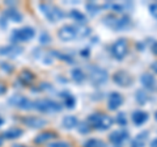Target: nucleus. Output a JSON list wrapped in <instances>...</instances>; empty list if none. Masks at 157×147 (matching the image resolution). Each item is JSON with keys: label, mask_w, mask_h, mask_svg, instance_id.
<instances>
[{"label": "nucleus", "mask_w": 157, "mask_h": 147, "mask_svg": "<svg viewBox=\"0 0 157 147\" xmlns=\"http://www.w3.org/2000/svg\"><path fill=\"white\" fill-rule=\"evenodd\" d=\"M107 72L101 67H92L89 71V80L93 85H102L107 80Z\"/></svg>", "instance_id": "0eeeda50"}, {"label": "nucleus", "mask_w": 157, "mask_h": 147, "mask_svg": "<svg viewBox=\"0 0 157 147\" xmlns=\"http://www.w3.org/2000/svg\"><path fill=\"white\" fill-rule=\"evenodd\" d=\"M84 147H105V143L102 142L101 139H96V138H92V139H88Z\"/></svg>", "instance_id": "bb28decb"}, {"label": "nucleus", "mask_w": 157, "mask_h": 147, "mask_svg": "<svg viewBox=\"0 0 157 147\" xmlns=\"http://www.w3.org/2000/svg\"><path fill=\"white\" fill-rule=\"evenodd\" d=\"M39 8H41V11L43 12V14H45V17L52 24L62 20L63 16H64V13H63L60 9L58 7H55L54 4H50V3H41L39 4Z\"/></svg>", "instance_id": "20e7f679"}, {"label": "nucleus", "mask_w": 157, "mask_h": 147, "mask_svg": "<svg viewBox=\"0 0 157 147\" xmlns=\"http://www.w3.org/2000/svg\"><path fill=\"white\" fill-rule=\"evenodd\" d=\"M132 122H134L135 125L140 126L147 122V120H148V113L144 110H135L134 113H132Z\"/></svg>", "instance_id": "4468645a"}, {"label": "nucleus", "mask_w": 157, "mask_h": 147, "mask_svg": "<svg viewBox=\"0 0 157 147\" xmlns=\"http://www.w3.org/2000/svg\"><path fill=\"white\" fill-rule=\"evenodd\" d=\"M8 101H9V104H11L12 106L18 108V109H22V110H30V109H33V102L29 99H26L25 96L13 95Z\"/></svg>", "instance_id": "6e6552de"}, {"label": "nucleus", "mask_w": 157, "mask_h": 147, "mask_svg": "<svg viewBox=\"0 0 157 147\" xmlns=\"http://www.w3.org/2000/svg\"><path fill=\"white\" fill-rule=\"evenodd\" d=\"M0 67H2L3 70H7V71H11V70H12V67L8 66V63H3V62L0 63Z\"/></svg>", "instance_id": "c9c22d12"}, {"label": "nucleus", "mask_w": 157, "mask_h": 147, "mask_svg": "<svg viewBox=\"0 0 157 147\" xmlns=\"http://www.w3.org/2000/svg\"><path fill=\"white\" fill-rule=\"evenodd\" d=\"M152 50H153V53L157 55V42L153 41V43H152Z\"/></svg>", "instance_id": "4c0bfd02"}, {"label": "nucleus", "mask_w": 157, "mask_h": 147, "mask_svg": "<svg viewBox=\"0 0 157 147\" xmlns=\"http://www.w3.org/2000/svg\"><path fill=\"white\" fill-rule=\"evenodd\" d=\"M113 80L121 87H128L132 83V76L126 71H117L113 76Z\"/></svg>", "instance_id": "9d476101"}, {"label": "nucleus", "mask_w": 157, "mask_h": 147, "mask_svg": "<svg viewBox=\"0 0 157 147\" xmlns=\"http://www.w3.org/2000/svg\"><path fill=\"white\" fill-rule=\"evenodd\" d=\"M136 101L139 102V104L143 105V104H145V102L148 101V96H147L145 92H143L141 89H139V91L136 92Z\"/></svg>", "instance_id": "cd10ccee"}, {"label": "nucleus", "mask_w": 157, "mask_h": 147, "mask_svg": "<svg viewBox=\"0 0 157 147\" xmlns=\"http://www.w3.org/2000/svg\"><path fill=\"white\" fill-rule=\"evenodd\" d=\"M86 9L90 12V14H96L98 12V9H100V7L96 3H89V4H86Z\"/></svg>", "instance_id": "c85d7f7f"}, {"label": "nucleus", "mask_w": 157, "mask_h": 147, "mask_svg": "<svg viewBox=\"0 0 157 147\" xmlns=\"http://www.w3.org/2000/svg\"><path fill=\"white\" fill-rule=\"evenodd\" d=\"M151 70L153 71L155 74H157V62H153V63H152V65H151Z\"/></svg>", "instance_id": "e433bc0d"}, {"label": "nucleus", "mask_w": 157, "mask_h": 147, "mask_svg": "<svg viewBox=\"0 0 157 147\" xmlns=\"http://www.w3.org/2000/svg\"><path fill=\"white\" fill-rule=\"evenodd\" d=\"M127 51H128V43H127V40L124 38H121V40H117L110 47V53L113 58L121 61L127 55Z\"/></svg>", "instance_id": "39448f33"}, {"label": "nucleus", "mask_w": 157, "mask_h": 147, "mask_svg": "<svg viewBox=\"0 0 157 147\" xmlns=\"http://www.w3.org/2000/svg\"><path fill=\"white\" fill-rule=\"evenodd\" d=\"M6 26H7V17L3 14V16L0 17V28H3V29H4Z\"/></svg>", "instance_id": "f704fd0d"}, {"label": "nucleus", "mask_w": 157, "mask_h": 147, "mask_svg": "<svg viewBox=\"0 0 157 147\" xmlns=\"http://www.w3.org/2000/svg\"><path fill=\"white\" fill-rule=\"evenodd\" d=\"M3 124H4V120H3V118H2V117H0V126H2V125H3Z\"/></svg>", "instance_id": "a19ab883"}, {"label": "nucleus", "mask_w": 157, "mask_h": 147, "mask_svg": "<svg viewBox=\"0 0 157 147\" xmlns=\"http://www.w3.org/2000/svg\"><path fill=\"white\" fill-rule=\"evenodd\" d=\"M88 124L90 127H94L97 130H107L113 125V118L104 113H94L88 117Z\"/></svg>", "instance_id": "f03ea898"}, {"label": "nucleus", "mask_w": 157, "mask_h": 147, "mask_svg": "<svg viewBox=\"0 0 157 147\" xmlns=\"http://www.w3.org/2000/svg\"><path fill=\"white\" fill-rule=\"evenodd\" d=\"M56 137H58L56 133H54V131H45V133H41L39 135L36 137V139H34V143L42 145V143H46L47 141L56 138Z\"/></svg>", "instance_id": "a211bd4d"}, {"label": "nucleus", "mask_w": 157, "mask_h": 147, "mask_svg": "<svg viewBox=\"0 0 157 147\" xmlns=\"http://www.w3.org/2000/svg\"><path fill=\"white\" fill-rule=\"evenodd\" d=\"M2 143H3V138H0V146H2Z\"/></svg>", "instance_id": "79ce46f5"}, {"label": "nucleus", "mask_w": 157, "mask_h": 147, "mask_svg": "<svg viewBox=\"0 0 157 147\" xmlns=\"http://www.w3.org/2000/svg\"><path fill=\"white\" fill-rule=\"evenodd\" d=\"M24 49L18 45H9V46H4L0 47V55H6V57H17L22 53Z\"/></svg>", "instance_id": "9b49d317"}, {"label": "nucleus", "mask_w": 157, "mask_h": 147, "mask_svg": "<svg viewBox=\"0 0 157 147\" xmlns=\"http://www.w3.org/2000/svg\"><path fill=\"white\" fill-rule=\"evenodd\" d=\"M89 124H88V122H81V124H78V131H80V133H82V134H85V133H88V131H89Z\"/></svg>", "instance_id": "c756f323"}, {"label": "nucleus", "mask_w": 157, "mask_h": 147, "mask_svg": "<svg viewBox=\"0 0 157 147\" xmlns=\"http://www.w3.org/2000/svg\"><path fill=\"white\" fill-rule=\"evenodd\" d=\"M48 147H71V146H70V143H67V142L59 141V142H54V143L48 145Z\"/></svg>", "instance_id": "473e14b6"}, {"label": "nucleus", "mask_w": 157, "mask_h": 147, "mask_svg": "<svg viewBox=\"0 0 157 147\" xmlns=\"http://www.w3.org/2000/svg\"><path fill=\"white\" fill-rule=\"evenodd\" d=\"M147 138H148V131H141V133H139L132 139L130 147H144Z\"/></svg>", "instance_id": "f3484780"}, {"label": "nucleus", "mask_w": 157, "mask_h": 147, "mask_svg": "<svg viewBox=\"0 0 157 147\" xmlns=\"http://www.w3.org/2000/svg\"><path fill=\"white\" fill-rule=\"evenodd\" d=\"M71 75H72V79L75 80L76 83H82L85 80V77H86L85 74L82 72V70H80V68H73Z\"/></svg>", "instance_id": "b1692460"}, {"label": "nucleus", "mask_w": 157, "mask_h": 147, "mask_svg": "<svg viewBox=\"0 0 157 147\" xmlns=\"http://www.w3.org/2000/svg\"><path fill=\"white\" fill-rule=\"evenodd\" d=\"M59 38L63 41H72L77 37V32H76V28L73 25H64L59 29Z\"/></svg>", "instance_id": "1a4fd4ad"}, {"label": "nucleus", "mask_w": 157, "mask_h": 147, "mask_svg": "<svg viewBox=\"0 0 157 147\" xmlns=\"http://www.w3.org/2000/svg\"><path fill=\"white\" fill-rule=\"evenodd\" d=\"M149 11H151V14H152V16H153L156 20H157V3L151 4V6H149Z\"/></svg>", "instance_id": "72a5a7b5"}, {"label": "nucleus", "mask_w": 157, "mask_h": 147, "mask_svg": "<svg viewBox=\"0 0 157 147\" xmlns=\"http://www.w3.org/2000/svg\"><path fill=\"white\" fill-rule=\"evenodd\" d=\"M155 117H156V121H157V112H156V113H155Z\"/></svg>", "instance_id": "37998d69"}, {"label": "nucleus", "mask_w": 157, "mask_h": 147, "mask_svg": "<svg viewBox=\"0 0 157 147\" xmlns=\"http://www.w3.org/2000/svg\"><path fill=\"white\" fill-rule=\"evenodd\" d=\"M18 80L22 83L24 85H29L30 83L34 80V75L29 71V70H24L21 74L18 75Z\"/></svg>", "instance_id": "aec40b11"}, {"label": "nucleus", "mask_w": 157, "mask_h": 147, "mask_svg": "<svg viewBox=\"0 0 157 147\" xmlns=\"http://www.w3.org/2000/svg\"><path fill=\"white\" fill-rule=\"evenodd\" d=\"M140 83L145 89H153L155 84H156L155 77H153V75H151V74H143V75L140 76Z\"/></svg>", "instance_id": "dca6fc26"}, {"label": "nucleus", "mask_w": 157, "mask_h": 147, "mask_svg": "<svg viewBox=\"0 0 157 147\" xmlns=\"http://www.w3.org/2000/svg\"><path fill=\"white\" fill-rule=\"evenodd\" d=\"M75 28H76V32H77V37H80V38L89 36V33H90V29L88 28L85 24H77Z\"/></svg>", "instance_id": "393cba45"}, {"label": "nucleus", "mask_w": 157, "mask_h": 147, "mask_svg": "<svg viewBox=\"0 0 157 147\" xmlns=\"http://www.w3.org/2000/svg\"><path fill=\"white\" fill-rule=\"evenodd\" d=\"M109 138H110V142H113L114 145H122L128 138V133H127L124 129H119V130L113 131Z\"/></svg>", "instance_id": "ddd939ff"}, {"label": "nucleus", "mask_w": 157, "mask_h": 147, "mask_svg": "<svg viewBox=\"0 0 157 147\" xmlns=\"http://www.w3.org/2000/svg\"><path fill=\"white\" fill-rule=\"evenodd\" d=\"M50 41H51V37L48 36L47 33H42L41 37H39V42H41L42 45H47V43L50 42Z\"/></svg>", "instance_id": "7c9ffc66"}, {"label": "nucleus", "mask_w": 157, "mask_h": 147, "mask_svg": "<svg viewBox=\"0 0 157 147\" xmlns=\"http://www.w3.org/2000/svg\"><path fill=\"white\" fill-rule=\"evenodd\" d=\"M34 29L30 26H24V28H20L16 29V30L12 32V37L11 40L13 42H26V41H30L32 38L34 37Z\"/></svg>", "instance_id": "423d86ee"}, {"label": "nucleus", "mask_w": 157, "mask_h": 147, "mask_svg": "<svg viewBox=\"0 0 157 147\" xmlns=\"http://www.w3.org/2000/svg\"><path fill=\"white\" fill-rule=\"evenodd\" d=\"M151 147H157V138L151 142Z\"/></svg>", "instance_id": "58836bf2"}, {"label": "nucleus", "mask_w": 157, "mask_h": 147, "mask_svg": "<svg viewBox=\"0 0 157 147\" xmlns=\"http://www.w3.org/2000/svg\"><path fill=\"white\" fill-rule=\"evenodd\" d=\"M70 16L73 18V20H76L78 24H85V16L82 14L81 12L76 11V9H73V11H71Z\"/></svg>", "instance_id": "a878e982"}, {"label": "nucleus", "mask_w": 157, "mask_h": 147, "mask_svg": "<svg viewBox=\"0 0 157 147\" xmlns=\"http://www.w3.org/2000/svg\"><path fill=\"white\" fill-rule=\"evenodd\" d=\"M4 16L8 17V18H11V20L14 21V22H20V21L22 20L21 13L17 12L16 9H7L6 13H4Z\"/></svg>", "instance_id": "4be33fe9"}, {"label": "nucleus", "mask_w": 157, "mask_h": 147, "mask_svg": "<svg viewBox=\"0 0 157 147\" xmlns=\"http://www.w3.org/2000/svg\"><path fill=\"white\" fill-rule=\"evenodd\" d=\"M33 108L39 112H43V113H54V112L62 110V105L50 99H39L37 101H34Z\"/></svg>", "instance_id": "7ed1b4c3"}, {"label": "nucleus", "mask_w": 157, "mask_h": 147, "mask_svg": "<svg viewBox=\"0 0 157 147\" xmlns=\"http://www.w3.org/2000/svg\"><path fill=\"white\" fill-rule=\"evenodd\" d=\"M122 104H123V97L118 92H111L109 95V100H107V105H109L110 110H117Z\"/></svg>", "instance_id": "f8f14e48"}, {"label": "nucleus", "mask_w": 157, "mask_h": 147, "mask_svg": "<svg viewBox=\"0 0 157 147\" xmlns=\"http://www.w3.org/2000/svg\"><path fill=\"white\" fill-rule=\"evenodd\" d=\"M21 121L29 127H42L47 124L45 120L39 118V117H26V118H22Z\"/></svg>", "instance_id": "2eb2a0df"}, {"label": "nucleus", "mask_w": 157, "mask_h": 147, "mask_svg": "<svg viewBox=\"0 0 157 147\" xmlns=\"http://www.w3.org/2000/svg\"><path fill=\"white\" fill-rule=\"evenodd\" d=\"M77 124L78 122L75 116H66L64 118H63V126H64L66 129H73Z\"/></svg>", "instance_id": "5701e85b"}, {"label": "nucleus", "mask_w": 157, "mask_h": 147, "mask_svg": "<svg viewBox=\"0 0 157 147\" xmlns=\"http://www.w3.org/2000/svg\"><path fill=\"white\" fill-rule=\"evenodd\" d=\"M104 22L107 26H110L114 30H123V29L128 28L131 20L126 14H118V13H109L107 16L104 17Z\"/></svg>", "instance_id": "f257e3e1"}, {"label": "nucleus", "mask_w": 157, "mask_h": 147, "mask_svg": "<svg viewBox=\"0 0 157 147\" xmlns=\"http://www.w3.org/2000/svg\"><path fill=\"white\" fill-rule=\"evenodd\" d=\"M13 147H26V146H24V145H14Z\"/></svg>", "instance_id": "ea45409f"}, {"label": "nucleus", "mask_w": 157, "mask_h": 147, "mask_svg": "<svg viewBox=\"0 0 157 147\" xmlns=\"http://www.w3.org/2000/svg\"><path fill=\"white\" fill-rule=\"evenodd\" d=\"M60 96H62V99L64 100V105H66L67 108H70V109H72V108L75 106L76 100H75V97L72 96V93H70V92L64 91V92H62V93H60Z\"/></svg>", "instance_id": "412c9836"}, {"label": "nucleus", "mask_w": 157, "mask_h": 147, "mask_svg": "<svg viewBox=\"0 0 157 147\" xmlns=\"http://www.w3.org/2000/svg\"><path fill=\"white\" fill-rule=\"evenodd\" d=\"M21 135H22V130L20 129V127H12V129H8L4 131L2 137L6 139H16Z\"/></svg>", "instance_id": "6ab92c4d"}, {"label": "nucleus", "mask_w": 157, "mask_h": 147, "mask_svg": "<svg viewBox=\"0 0 157 147\" xmlns=\"http://www.w3.org/2000/svg\"><path fill=\"white\" fill-rule=\"evenodd\" d=\"M117 122L119 125H122V126H124L126 124H127V120H126V116H124V113H119L117 116Z\"/></svg>", "instance_id": "2f4dec72"}]
</instances>
